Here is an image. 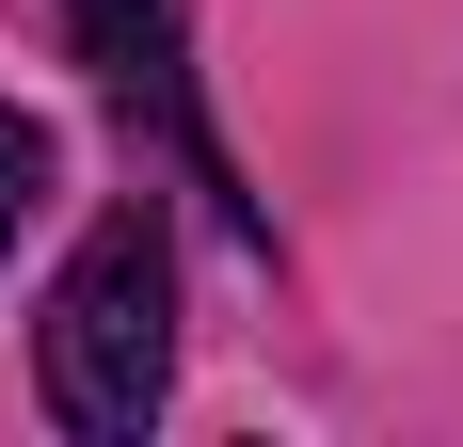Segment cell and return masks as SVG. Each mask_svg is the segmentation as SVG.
<instances>
[{
  "mask_svg": "<svg viewBox=\"0 0 463 447\" xmlns=\"http://www.w3.org/2000/svg\"><path fill=\"white\" fill-rule=\"evenodd\" d=\"M48 176H64V144H48L33 112H0V256H16V224L48 208Z\"/></svg>",
  "mask_w": 463,
  "mask_h": 447,
  "instance_id": "3",
  "label": "cell"
},
{
  "mask_svg": "<svg viewBox=\"0 0 463 447\" xmlns=\"http://www.w3.org/2000/svg\"><path fill=\"white\" fill-rule=\"evenodd\" d=\"M176 384V256H160V208H112L80 240V271L48 288V415L96 447H128Z\"/></svg>",
  "mask_w": 463,
  "mask_h": 447,
  "instance_id": "1",
  "label": "cell"
},
{
  "mask_svg": "<svg viewBox=\"0 0 463 447\" xmlns=\"http://www.w3.org/2000/svg\"><path fill=\"white\" fill-rule=\"evenodd\" d=\"M64 33H80L96 81H160V33H176V16H160V0H64Z\"/></svg>",
  "mask_w": 463,
  "mask_h": 447,
  "instance_id": "2",
  "label": "cell"
}]
</instances>
